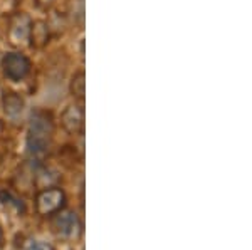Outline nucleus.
Here are the masks:
<instances>
[{"mask_svg":"<svg viewBox=\"0 0 252 250\" xmlns=\"http://www.w3.org/2000/svg\"><path fill=\"white\" fill-rule=\"evenodd\" d=\"M32 20L26 14H15L9 22V37L12 44H24L29 40Z\"/></svg>","mask_w":252,"mask_h":250,"instance_id":"obj_6","label":"nucleus"},{"mask_svg":"<svg viewBox=\"0 0 252 250\" xmlns=\"http://www.w3.org/2000/svg\"><path fill=\"white\" fill-rule=\"evenodd\" d=\"M3 242V232H2V225H0V245H2Z\"/></svg>","mask_w":252,"mask_h":250,"instance_id":"obj_12","label":"nucleus"},{"mask_svg":"<svg viewBox=\"0 0 252 250\" xmlns=\"http://www.w3.org/2000/svg\"><path fill=\"white\" fill-rule=\"evenodd\" d=\"M40 2H44V3H46V5H49V3H51L52 0H39V3H40Z\"/></svg>","mask_w":252,"mask_h":250,"instance_id":"obj_13","label":"nucleus"},{"mask_svg":"<svg viewBox=\"0 0 252 250\" xmlns=\"http://www.w3.org/2000/svg\"><path fill=\"white\" fill-rule=\"evenodd\" d=\"M0 201H2L3 205H10V207H14L15 210L24 213L26 212V205H24V201L17 198V196H14L10 192L7 190H0Z\"/></svg>","mask_w":252,"mask_h":250,"instance_id":"obj_10","label":"nucleus"},{"mask_svg":"<svg viewBox=\"0 0 252 250\" xmlns=\"http://www.w3.org/2000/svg\"><path fill=\"white\" fill-rule=\"evenodd\" d=\"M2 71L10 81H22L31 72V60L20 52H9L2 57Z\"/></svg>","mask_w":252,"mask_h":250,"instance_id":"obj_4","label":"nucleus"},{"mask_svg":"<svg viewBox=\"0 0 252 250\" xmlns=\"http://www.w3.org/2000/svg\"><path fill=\"white\" fill-rule=\"evenodd\" d=\"M2 106H3V112H5L7 118L10 119H17L24 111V99L20 98L17 92H12V91H7L3 92L2 96Z\"/></svg>","mask_w":252,"mask_h":250,"instance_id":"obj_7","label":"nucleus"},{"mask_svg":"<svg viewBox=\"0 0 252 250\" xmlns=\"http://www.w3.org/2000/svg\"><path fill=\"white\" fill-rule=\"evenodd\" d=\"M66 205V193L58 187L42 188L35 196V210L40 217L56 215Z\"/></svg>","mask_w":252,"mask_h":250,"instance_id":"obj_2","label":"nucleus"},{"mask_svg":"<svg viewBox=\"0 0 252 250\" xmlns=\"http://www.w3.org/2000/svg\"><path fill=\"white\" fill-rule=\"evenodd\" d=\"M2 131H3V124H2V121H0V135H2Z\"/></svg>","mask_w":252,"mask_h":250,"instance_id":"obj_14","label":"nucleus"},{"mask_svg":"<svg viewBox=\"0 0 252 250\" xmlns=\"http://www.w3.org/2000/svg\"><path fill=\"white\" fill-rule=\"evenodd\" d=\"M69 91H71L72 98L78 99L79 103H83L84 92H86V76H84L83 69L74 72V76L71 78V83H69Z\"/></svg>","mask_w":252,"mask_h":250,"instance_id":"obj_9","label":"nucleus"},{"mask_svg":"<svg viewBox=\"0 0 252 250\" xmlns=\"http://www.w3.org/2000/svg\"><path fill=\"white\" fill-rule=\"evenodd\" d=\"M54 135V121L46 111L32 112L29 121V133H27V153L31 160L40 163L49 153L51 139Z\"/></svg>","mask_w":252,"mask_h":250,"instance_id":"obj_1","label":"nucleus"},{"mask_svg":"<svg viewBox=\"0 0 252 250\" xmlns=\"http://www.w3.org/2000/svg\"><path fill=\"white\" fill-rule=\"evenodd\" d=\"M29 39L32 40V46L34 47H44L49 40V29L47 24L44 20H37L31 26V34Z\"/></svg>","mask_w":252,"mask_h":250,"instance_id":"obj_8","label":"nucleus"},{"mask_svg":"<svg viewBox=\"0 0 252 250\" xmlns=\"http://www.w3.org/2000/svg\"><path fill=\"white\" fill-rule=\"evenodd\" d=\"M52 228L58 233V237L66 240H76L81 237L83 223L79 217L72 210H59L58 215L52 219Z\"/></svg>","mask_w":252,"mask_h":250,"instance_id":"obj_3","label":"nucleus"},{"mask_svg":"<svg viewBox=\"0 0 252 250\" xmlns=\"http://www.w3.org/2000/svg\"><path fill=\"white\" fill-rule=\"evenodd\" d=\"M31 249H32V250H52L51 245L42 244V242H35V240H34V244L31 245Z\"/></svg>","mask_w":252,"mask_h":250,"instance_id":"obj_11","label":"nucleus"},{"mask_svg":"<svg viewBox=\"0 0 252 250\" xmlns=\"http://www.w3.org/2000/svg\"><path fill=\"white\" fill-rule=\"evenodd\" d=\"M64 130L71 135H83L84 131V108L83 104H69L61 116Z\"/></svg>","mask_w":252,"mask_h":250,"instance_id":"obj_5","label":"nucleus"}]
</instances>
